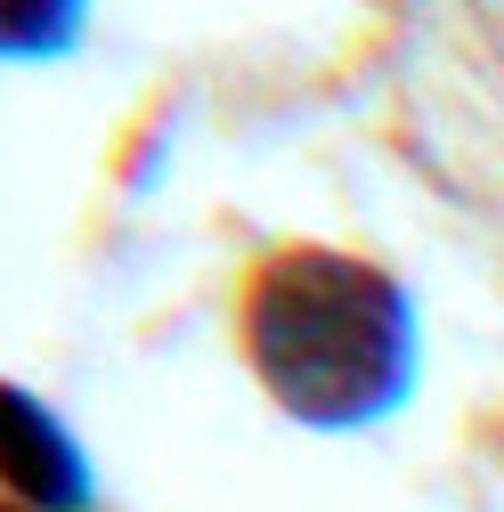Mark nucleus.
I'll list each match as a JSON object with an SVG mask.
<instances>
[{
	"label": "nucleus",
	"instance_id": "1",
	"mask_svg": "<svg viewBox=\"0 0 504 512\" xmlns=\"http://www.w3.org/2000/svg\"><path fill=\"white\" fill-rule=\"evenodd\" d=\"M236 342L252 382L301 431H366L407 407L423 366L415 293L334 244H277L236 293Z\"/></svg>",
	"mask_w": 504,
	"mask_h": 512
},
{
	"label": "nucleus",
	"instance_id": "2",
	"mask_svg": "<svg viewBox=\"0 0 504 512\" xmlns=\"http://www.w3.org/2000/svg\"><path fill=\"white\" fill-rule=\"evenodd\" d=\"M98 480L74 423L57 415L41 391L25 382H0V504H25V512H90Z\"/></svg>",
	"mask_w": 504,
	"mask_h": 512
},
{
	"label": "nucleus",
	"instance_id": "3",
	"mask_svg": "<svg viewBox=\"0 0 504 512\" xmlns=\"http://www.w3.org/2000/svg\"><path fill=\"white\" fill-rule=\"evenodd\" d=\"M90 25V0H0V57H57Z\"/></svg>",
	"mask_w": 504,
	"mask_h": 512
},
{
	"label": "nucleus",
	"instance_id": "4",
	"mask_svg": "<svg viewBox=\"0 0 504 512\" xmlns=\"http://www.w3.org/2000/svg\"><path fill=\"white\" fill-rule=\"evenodd\" d=\"M0 512H25V504H0Z\"/></svg>",
	"mask_w": 504,
	"mask_h": 512
}]
</instances>
